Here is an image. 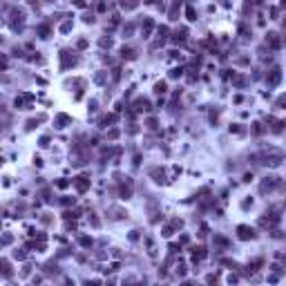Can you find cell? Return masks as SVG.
Returning a JSON list of instances; mask_svg holds the SVG:
<instances>
[{
	"label": "cell",
	"mask_w": 286,
	"mask_h": 286,
	"mask_svg": "<svg viewBox=\"0 0 286 286\" xmlns=\"http://www.w3.org/2000/svg\"><path fill=\"white\" fill-rule=\"evenodd\" d=\"M67 121H70V119H67L65 114H61V116H58V121H56V123H58V128H65V123H67Z\"/></svg>",
	"instance_id": "6"
},
{
	"label": "cell",
	"mask_w": 286,
	"mask_h": 286,
	"mask_svg": "<svg viewBox=\"0 0 286 286\" xmlns=\"http://www.w3.org/2000/svg\"><path fill=\"white\" fill-rule=\"evenodd\" d=\"M186 16H188V20H195V9L188 7V9H186Z\"/></svg>",
	"instance_id": "7"
},
{
	"label": "cell",
	"mask_w": 286,
	"mask_h": 286,
	"mask_svg": "<svg viewBox=\"0 0 286 286\" xmlns=\"http://www.w3.org/2000/svg\"><path fill=\"white\" fill-rule=\"evenodd\" d=\"M159 94H163V92H166V83H157V87H154Z\"/></svg>",
	"instance_id": "8"
},
{
	"label": "cell",
	"mask_w": 286,
	"mask_h": 286,
	"mask_svg": "<svg viewBox=\"0 0 286 286\" xmlns=\"http://www.w3.org/2000/svg\"><path fill=\"white\" fill-rule=\"evenodd\" d=\"M121 5H123V7H128V9H134V7H137V0H123Z\"/></svg>",
	"instance_id": "5"
},
{
	"label": "cell",
	"mask_w": 286,
	"mask_h": 286,
	"mask_svg": "<svg viewBox=\"0 0 286 286\" xmlns=\"http://www.w3.org/2000/svg\"><path fill=\"white\" fill-rule=\"evenodd\" d=\"M282 2H284V5H286V0H282Z\"/></svg>",
	"instance_id": "11"
},
{
	"label": "cell",
	"mask_w": 286,
	"mask_h": 286,
	"mask_svg": "<svg viewBox=\"0 0 286 286\" xmlns=\"http://www.w3.org/2000/svg\"><path fill=\"white\" fill-rule=\"evenodd\" d=\"M101 45H103V47H110V45H112V40H110V38H103V40H101Z\"/></svg>",
	"instance_id": "10"
},
{
	"label": "cell",
	"mask_w": 286,
	"mask_h": 286,
	"mask_svg": "<svg viewBox=\"0 0 286 286\" xmlns=\"http://www.w3.org/2000/svg\"><path fill=\"white\" fill-rule=\"evenodd\" d=\"M80 244H83V246H92V239L90 237H80Z\"/></svg>",
	"instance_id": "9"
},
{
	"label": "cell",
	"mask_w": 286,
	"mask_h": 286,
	"mask_svg": "<svg viewBox=\"0 0 286 286\" xmlns=\"http://www.w3.org/2000/svg\"><path fill=\"white\" fill-rule=\"evenodd\" d=\"M275 183H277V181H275V177H270V181H264V183H262V190H270Z\"/></svg>",
	"instance_id": "4"
},
{
	"label": "cell",
	"mask_w": 286,
	"mask_h": 286,
	"mask_svg": "<svg viewBox=\"0 0 286 286\" xmlns=\"http://www.w3.org/2000/svg\"><path fill=\"white\" fill-rule=\"evenodd\" d=\"M266 40H268V43L273 45V47H279V38H277V34H268Z\"/></svg>",
	"instance_id": "3"
},
{
	"label": "cell",
	"mask_w": 286,
	"mask_h": 286,
	"mask_svg": "<svg viewBox=\"0 0 286 286\" xmlns=\"http://www.w3.org/2000/svg\"><path fill=\"white\" fill-rule=\"evenodd\" d=\"M237 233H239V239H253V237H255V230L248 228V226H239Z\"/></svg>",
	"instance_id": "1"
},
{
	"label": "cell",
	"mask_w": 286,
	"mask_h": 286,
	"mask_svg": "<svg viewBox=\"0 0 286 286\" xmlns=\"http://www.w3.org/2000/svg\"><path fill=\"white\" fill-rule=\"evenodd\" d=\"M279 78H282V74H279V67H275V70L270 72V78H268V83H270V85H277V83H279Z\"/></svg>",
	"instance_id": "2"
}]
</instances>
